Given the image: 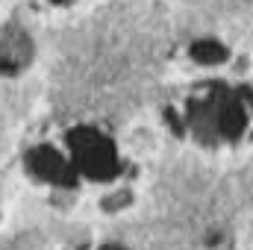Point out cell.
Returning a JSON list of instances; mask_svg holds the SVG:
<instances>
[{
	"instance_id": "obj_1",
	"label": "cell",
	"mask_w": 253,
	"mask_h": 250,
	"mask_svg": "<svg viewBox=\"0 0 253 250\" xmlns=\"http://www.w3.org/2000/svg\"><path fill=\"white\" fill-rule=\"evenodd\" d=\"M71 144L77 150V162L85 174L97 177V180H106L118 171V162H115V153H112V144L97 135V132H88V129H80L77 135H71Z\"/></svg>"
},
{
	"instance_id": "obj_2",
	"label": "cell",
	"mask_w": 253,
	"mask_h": 250,
	"mask_svg": "<svg viewBox=\"0 0 253 250\" xmlns=\"http://www.w3.org/2000/svg\"><path fill=\"white\" fill-rule=\"evenodd\" d=\"M212 109H215V126L221 135L227 138H239L242 129H245V106H242V97L239 94H224L218 88V94H212Z\"/></svg>"
},
{
	"instance_id": "obj_3",
	"label": "cell",
	"mask_w": 253,
	"mask_h": 250,
	"mask_svg": "<svg viewBox=\"0 0 253 250\" xmlns=\"http://www.w3.org/2000/svg\"><path fill=\"white\" fill-rule=\"evenodd\" d=\"M33 159H36L33 165H36L39 174H44V177H50V180H59V183H68V180H71V174L65 171V165L59 162V156H56L53 150H39Z\"/></svg>"
},
{
	"instance_id": "obj_4",
	"label": "cell",
	"mask_w": 253,
	"mask_h": 250,
	"mask_svg": "<svg viewBox=\"0 0 253 250\" xmlns=\"http://www.w3.org/2000/svg\"><path fill=\"white\" fill-rule=\"evenodd\" d=\"M191 56L203 65H215L227 59V47L218 42H197V44H191Z\"/></svg>"
}]
</instances>
